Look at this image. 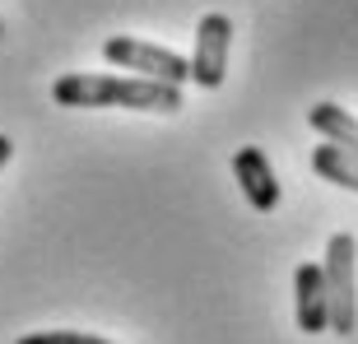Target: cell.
<instances>
[{
	"label": "cell",
	"instance_id": "obj_1",
	"mask_svg": "<svg viewBox=\"0 0 358 344\" xmlns=\"http://www.w3.org/2000/svg\"><path fill=\"white\" fill-rule=\"evenodd\" d=\"M56 107H131V112H182V89L140 75H61L52 84Z\"/></svg>",
	"mask_w": 358,
	"mask_h": 344
},
{
	"label": "cell",
	"instance_id": "obj_2",
	"mask_svg": "<svg viewBox=\"0 0 358 344\" xmlns=\"http://www.w3.org/2000/svg\"><path fill=\"white\" fill-rule=\"evenodd\" d=\"M326 303H331V331L354 335L358 331V242L354 233H335L326 242Z\"/></svg>",
	"mask_w": 358,
	"mask_h": 344
},
{
	"label": "cell",
	"instance_id": "obj_3",
	"mask_svg": "<svg viewBox=\"0 0 358 344\" xmlns=\"http://www.w3.org/2000/svg\"><path fill=\"white\" fill-rule=\"evenodd\" d=\"M103 61L117 66V70H135L140 80L173 84V89H182V84L191 80V66H186L177 52L154 47V42H140V38H107L103 42Z\"/></svg>",
	"mask_w": 358,
	"mask_h": 344
},
{
	"label": "cell",
	"instance_id": "obj_4",
	"mask_svg": "<svg viewBox=\"0 0 358 344\" xmlns=\"http://www.w3.org/2000/svg\"><path fill=\"white\" fill-rule=\"evenodd\" d=\"M228 42H233V24H228V14H205L196 28V52H191V80L200 89H219L228 75Z\"/></svg>",
	"mask_w": 358,
	"mask_h": 344
},
{
	"label": "cell",
	"instance_id": "obj_5",
	"mask_svg": "<svg viewBox=\"0 0 358 344\" xmlns=\"http://www.w3.org/2000/svg\"><path fill=\"white\" fill-rule=\"evenodd\" d=\"M293 312H298V331L321 335L331 331V303H326V275L317 261H303L293 270Z\"/></svg>",
	"mask_w": 358,
	"mask_h": 344
},
{
	"label": "cell",
	"instance_id": "obj_6",
	"mask_svg": "<svg viewBox=\"0 0 358 344\" xmlns=\"http://www.w3.org/2000/svg\"><path fill=\"white\" fill-rule=\"evenodd\" d=\"M233 177H238V186H242V196H247L252 210L270 214L279 205V182H275V168H270L266 149H256V145L238 149L233 154Z\"/></svg>",
	"mask_w": 358,
	"mask_h": 344
},
{
	"label": "cell",
	"instance_id": "obj_7",
	"mask_svg": "<svg viewBox=\"0 0 358 344\" xmlns=\"http://www.w3.org/2000/svg\"><path fill=\"white\" fill-rule=\"evenodd\" d=\"M307 126H312L317 135H326V145L358 154V117L345 112L340 103H317L312 112H307Z\"/></svg>",
	"mask_w": 358,
	"mask_h": 344
},
{
	"label": "cell",
	"instance_id": "obj_8",
	"mask_svg": "<svg viewBox=\"0 0 358 344\" xmlns=\"http://www.w3.org/2000/svg\"><path fill=\"white\" fill-rule=\"evenodd\" d=\"M312 172H317V177H326V182H335V186H345V191H354V196H358V154H349V149L317 145V149H312Z\"/></svg>",
	"mask_w": 358,
	"mask_h": 344
},
{
	"label": "cell",
	"instance_id": "obj_9",
	"mask_svg": "<svg viewBox=\"0 0 358 344\" xmlns=\"http://www.w3.org/2000/svg\"><path fill=\"white\" fill-rule=\"evenodd\" d=\"M14 344H112V340L89 335V331H33V335H24V340H14Z\"/></svg>",
	"mask_w": 358,
	"mask_h": 344
},
{
	"label": "cell",
	"instance_id": "obj_10",
	"mask_svg": "<svg viewBox=\"0 0 358 344\" xmlns=\"http://www.w3.org/2000/svg\"><path fill=\"white\" fill-rule=\"evenodd\" d=\"M10 154H14V140H10V135H0V168L10 163Z\"/></svg>",
	"mask_w": 358,
	"mask_h": 344
},
{
	"label": "cell",
	"instance_id": "obj_11",
	"mask_svg": "<svg viewBox=\"0 0 358 344\" xmlns=\"http://www.w3.org/2000/svg\"><path fill=\"white\" fill-rule=\"evenodd\" d=\"M0 33H5V24H0Z\"/></svg>",
	"mask_w": 358,
	"mask_h": 344
}]
</instances>
